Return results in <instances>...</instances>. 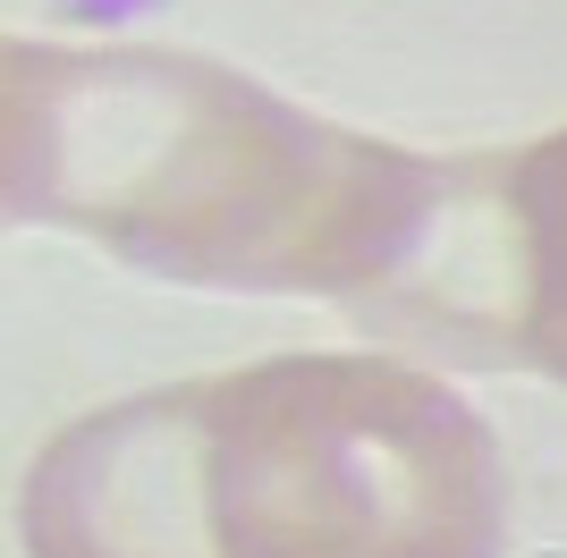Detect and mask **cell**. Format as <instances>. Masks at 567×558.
Here are the masks:
<instances>
[{"label": "cell", "mask_w": 567, "mask_h": 558, "mask_svg": "<svg viewBox=\"0 0 567 558\" xmlns=\"http://www.w3.org/2000/svg\"><path fill=\"white\" fill-rule=\"evenodd\" d=\"M9 220L69 229L178 288L355 297L424 255L441 162L144 43H9Z\"/></svg>", "instance_id": "cell-2"}, {"label": "cell", "mask_w": 567, "mask_h": 558, "mask_svg": "<svg viewBox=\"0 0 567 558\" xmlns=\"http://www.w3.org/2000/svg\"><path fill=\"white\" fill-rule=\"evenodd\" d=\"M34 558H499L508 457L450 381L271 355L76 415L25 474Z\"/></svg>", "instance_id": "cell-1"}, {"label": "cell", "mask_w": 567, "mask_h": 558, "mask_svg": "<svg viewBox=\"0 0 567 558\" xmlns=\"http://www.w3.org/2000/svg\"><path fill=\"white\" fill-rule=\"evenodd\" d=\"M508 220H517V348L567 381V127L543 136L508 169Z\"/></svg>", "instance_id": "cell-3"}]
</instances>
